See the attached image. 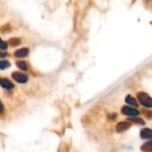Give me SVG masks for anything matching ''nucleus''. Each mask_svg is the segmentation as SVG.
Returning a JSON list of instances; mask_svg holds the SVG:
<instances>
[{
  "instance_id": "nucleus-1",
  "label": "nucleus",
  "mask_w": 152,
  "mask_h": 152,
  "mask_svg": "<svg viewBox=\"0 0 152 152\" xmlns=\"http://www.w3.org/2000/svg\"><path fill=\"white\" fill-rule=\"evenodd\" d=\"M137 99L142 106H144L146 108H152V98L146 93H144V92L138 93Z\"/></svg>"
},
{
  "instance_id": "nucleus-2",
  "label": "nucleus",
  "mask_w": 152,
  "mask_h": 152,
  "mask_svg": "<svg viewBox=\"0 0 152 152\" xmlns=\"http://www.w3.org/2000/svg\"><path fill=\"white\" fill-rule=\"evenodd\" d=\"M121 112H122V114L126 115V116H130L132 118L137 117L140 114V111L138 110L132 108V107H128V106H124L121 110Z\"/></svg>"
},
{
  "instance_id": "nucleus-3",
  "label": "nucleus",
  "mask_w": 152,
  "mask_h": 152,
  "mask_svg": "<svg viewBox=\"0 0 152 152\" xmlns=\"http://www.w3.org/2000/svg\"><path fill=\"white\" fill-rule=\"evenodd\" d=\"M12 78L16 82L21 83V84H24V83L28 82V76L25 75V74H23V73H21V72H13L12 74Z\"/></svg>"
},
{
  "instance_id": "nucleus-4",
  "label": "nucleus",
  "mask_w": 152,
  "mask_h": 152,
  "mask_svg": "<svg viewBox=\"0 0 152 152\" xmlns=\"http://www.w3.org/2000/svg\"><path fill=\"white\" fill-rule=\"evenodd\" d=\"M131 127V123L125 121V122H120L116 126V131L118 133H123L126 130H128Z\"/></svg>"
},
{
  "instance_id": "nucleus-5",
  "label": "nucleus",
  "mask_w": 152,
  "mask_h": 152,
  "mask_svg": "<svg viewBox=\"0 0 152 152\" xmlns=\"http://www.w3.org/2000/svg\"><path fill=\"white\" fill-rule=\"evenodd\" d=\"M0 86H2V87H4V88H5V89H12V88H13V84L10 81V80H8V79H6V78H4V77H1L0 78Z\"/></svg>"
},
{
  "instance_id": "nucleus-6",
  "label": "nucleus",
  "mask_w": 152,
  "mask_h": 152,
  "mask_svg": "<svg viewBox=\"0 0 152 152\" xmlns=\"http://www.w3.org/2000/svg\"><path fill=\"white\" fill-rule=\"evenodd\" d=\"M28 54V48L18 49L14 52V56L17 58H23V57H26Z\"/></svg>"
},
{
  "instance_id": "nucleus-7",
  "label": "nucleus",
  "mask_w": 152,
  "mask_h": 152,
  "mask_svg": "<svg viewBox=\"0 0 152 152\" xmlns=\"http://www.w3.org/2000/svg\"><path fill=\"white\" fill-rule=\"evenodd\" d=\"M141 137L142 139H152V130L144 128L141 131Z\"/></svg>"
},
{
  "instance_id": "nucleus-8",
  "label": "nucleus",
  "mask_w": 152,
  "mask_h": 152,
  "mask_svg": "<svg viewBox=\"0 0 152 152\" xmlns=\"http://www.w3.org/2000/svg\"><path fill=\"white\" fill-rule=\"evenodd\" d=\"M142 151L143 152H152V141L145 142L142 147H141Z\"/></svg>"
},
{
  "instance_id": "nucleus-9",
  "label": "nucleus",
  "mask_w": 152,
  "mask_h": 152,
  "mask_svg": "<svg viewBox=\"0 0 152 152\" xmlns=\"http://www.w3.org/2000/svg\"><path fill=\"white\" fill-rule=\"evenodd\" d=\"M126 102L128 104L132 105V106H135V107H137V106H138L137 100H135V99H134L133 96H131V95H127V96H126Z\"/></svg>"
},
{
  "instance_id": "nucleus-10",
  "label": "nucleus",
  "mask_w": 152,
  "mask_h": 152,
  "mask_svg": "<svg viewBox=\"0 0 152 152\" xmlns=\"http://www.w3.org/2000/svg\"><path fill=\"white\" fill-rule=\"evenodd\" d=\"M16 64H17V67H18L20 69L24 70V71L28 70V64H27L25 61H17V62H16Z\"/></svg>"
},
{
  "instance_id": "nucleus-11",
  "label": "nucleus",
  "mask_w": 152,
  "mask_h": 152,
  "mask_svg": "<svg viewBox=\"0 0 152 152\" xmlns=\"http://www.w3.org/2000/svg\"><path fill=\"white\" fill-rule=\"evenodd\" d=\"M8 43H9L12 46H17V45H20V38H17V37H12V38H11V39L8 41Z\"/></svg>"
},
{
  "instance_id": "nucleus-12",
  "label": "nucleus",
  "mask_w": 152,
  "mask_h": 152,
  "mask_svg": "<svg viewBox=\"0 0 152 152\" xmlns=\"http://www.w3.org/2000/svg\"><path fill=\"white\" fill-rule=\"evenodd\" d=\"M11 66L10 62L5 60H0V69H5Z\"/></svg>"
},
{
  "instance_id": "nucleus-13",
  "label": "nucleus",
  "mask_w": 152,
  "mask_h": 152,
  "mask_svg": "<svg viewBox=\"0 0 152 152\" xmlns=\"http://www.w3.org/2000/svg\"><path fill=\"white\" fill-rule=\"evenodd\" d=\"M128 121L130 122H134L135 124H139V125H144V121L142 118H128Z\"/></svg>"
},
{
  "instance_id": "nucleus-14",
  "label": "nucleus",
  "mask_w": 152,
  "mask_h": 152,
  "mask_svg": "<svg viewBox=\"0 0 152 152\" xmlns=\"http://www.w3.org/2000/svg\"><path fill=\"white\" fill-rule=\"evenodd\" d=\"M7 48V43L3 41L1 38H0V49L1 50H5Z\"/></svg>"
},
{
  "instance_id": "nucleus-15",
  "label": "nucleus",
  "mask_w": 152,
  "mask_h": 152,
  "mask_svg": "<svg viewBox=\"0 0 152 152\" xmlns=\"http://www.w3.org/2000/svg\"><path fill=\"white\" fill-rule=\"evenodd\" d=\"M143 112H144V115L147 117V118H151L152 117V112L151 111H146V110H143Z\"/></svg>"
},
{
  "instance_id": "nucleus-16",
  "label": "nucleus",
  "mask_w": 152,
  "mask_h": 152,
  "mask_svg": "<svg viewBox=\"0 0 152 152\" xmlns=\"http://www.w3.org/2000/svg\"><path fill=\"white\" fill-rule=\"evenodd\" d=\"M8 56V53L6 52H0V57L4 58V57H7Z\"/></svg>"
},
{
  "instance_id": "nucleus-17",
  "label": "nucleus",
  "mask_w": 152,
  "mask_h": 152,
  "mask_svg": "<svg viewBox=\"0 0 152 152\" xmlns=\"http://www.w3.org/2000/svg\"><path fill=\"white\" fill-rule=\"evenodd\" d=\"M4 111V105L2 103V102L0 101V113H2Z\"/></svg>"
}]
</instances>
